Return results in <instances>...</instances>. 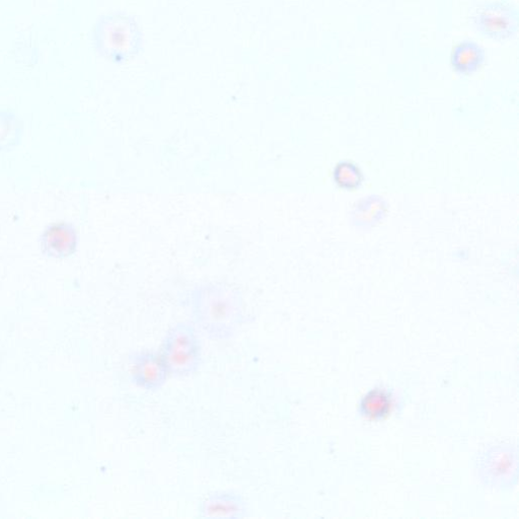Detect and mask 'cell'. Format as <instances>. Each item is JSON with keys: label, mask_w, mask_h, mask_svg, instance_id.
Returning <instances> with one entry per match:
<instances>
[{"label": "cell", "mask_w": 519, "mask_h": 519, "mask_svg": "<svg viewBox=\"0 0 519 519\" xmlns=\"http://www.w3.org/2000/svg\"><path fill=\"white\" fill-rule=\"evenodd\" d=\"M193 324L212 341H228L243 327L246 309L239 290L225 284H205L190 298Z\"/></svg>", "instance_id": "6da1fadb"}, {"label": "cell", "mask_w": 519, "mask_h": 519, "mask_svg": "<svg viewBox=\"0 0 519 519\" xmlns=\"http://www.w3.org/2000/svg\"><path fill=\"white\" fill-rule=\"evenodd\" d=\"M160 353L171 377L194 376L202 363V344L195 325L181 322L173 326L163 340Z\"/></svg>", "instance_id": "7a4b0ae2"}, {"label": "cell", "mask_w": 519, "mask_h": 519, "mask_svg": "<svg viewBox=\"0 0 519 519\" xmlns=\"http://www.w3.org/2000/svg\"><path fill=\"white\" fill-rule=\"evenodd\" d=\"M470 22L482 37L494 42H507L518 34L519 11L508 0H487L472 10Z\"/></svg>", "instance_id": "3957f363"}, {"label": "cell", "mask_w": 519, "mask_h": 519, "mask_svg": "<svg viewBox=\"0 0 519 519\" xmlns=\"http://www.w3.org/2000/svg\"><path fill=\"white\" fill-rule=\"evenodd\" d=\"M517 461L516 448L511 444H496L481 456L480 477L491 487L509 488L517 480Z\"/></svg>", "instance_id": "277c9868"}, {"label": "cell", "mask_w": 519, "mask_h": 519, "mask_svg": "<svg viewBox=\"0 0 519 519\" xmlns=\"http://www.w3.org/2000/svg\"><path fill=\"white\" fill-rule=\"evenodd\" d=\"M171 378L160 352L140 350L130 356V379L139 389L157 392Z\"/></svg>", "instance_id": "5b68a950"}, {"label": "cell", "mask_w": 519, "mask_h": 519, "mask_svg": "<svg viewBox=\"0 0 519 519\" xmlns=\"http://www.w3.org/2000/svg\"><path fill=\"white\" fill-rule=\"evenodd\" d=\"M248 503L231 491H214L203 498L198 508L201 518L242 519L248 516Z\"/></svg>", "instance_id": "8992f818"}, {"label": "cell", "mask_w": 519, "mask_h": 519, "mask_svg": "<svg viewBox=\"0 0 519 519\" xmlns=\"http://www.w3.org/2000/svg\"><path fill=\"white\" fill-rule=\"evenodd\" d=\"M397 399L394 391L378 386L367 391L358 403V413L366 421L382 422L394 412Z\"/></svg>", "instance_id": "52a82bcc"}, {"label": "cell", "mask_w": 519, "mask_h": 519, "mask_svg": "<svg viewBox=\"0 0 519 519\" xmlns=\"http://www.w3.org/2000/svg\"><path fill=\"white\" fill-rule=\"evenodd\" d=\"M487 61L485 48L474 40H464L452 50L450 65L461 77H471L479 72Z\"/></svg>", "instance_id": "ba28073f"}]
</instances>
